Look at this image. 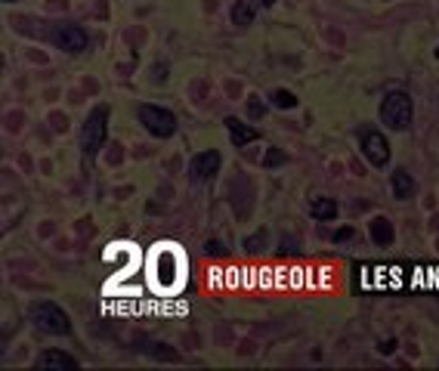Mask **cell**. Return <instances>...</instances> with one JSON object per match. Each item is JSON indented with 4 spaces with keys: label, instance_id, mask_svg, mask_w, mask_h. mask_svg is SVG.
I'll use <instances>...</instances> for the list:
<instances>
[{
    "label": "cell",
    "instance_id": "e0dca14e",
    "mask_svg": "<svg viewBox=\"0 0 439 371\" xmlns=\"http://www.w3.org/2000/svg\"><path fill=\"white\" fill-rule=\"evenodd\" d=\"M263 242H266V232L260 229V232H257V235H251L248 242H244V248H248L251 254H257V251H260V244H263Z\"/></svg>",
    "mask_w": 439,
    "mask_h": 371
},
{
    "label": "cell",
    "instance_id": "2e32d148",
    "mask_svg": "<svg viewBox=\"0 0 439 371\" xmlns=\"http://www.w3.org/2000/svg\"><path fill=\"white\" fill-rule=\"evenodd\" d=\"M285 161H288V155H285L282 149H269V152H266V158H263L266 168H276V164H285Z\"/></svg>",
    "mask_w": 439,
    "mask_h": 371
},
{
    "label": "cell",
    "instance_id": "8fae6325",
    "mask_svg": "<svg viewBox=\"0 0 439 371\" xmlns=\"http://www.w3.org/2000/svg\"><path fill=\"white\" fill-rule=\"evenodd\" d=\"M368 232H371V242H375L377 248H390L396 238V229H393V220H390V217H375Z\"/></svg>",
    "mask_w": 439,
    "mask_h": 371
},
{
    "label": "cell",
    "instance_id": "7c38bea8",
    "mask_svg": "<svg viewBox=\"0 0 439 371\" xmlns=\"http://www.w3.org/2000/svg\"><path fill=\"white\" fill-rule=\"evenodd\" d=\"M226 127H229V139H232V145H238V149H244L248 143H257V139H260V134H257L254 127L242 124L238 118H226Z\"/></svg>",
    "mask_w": 439,
    "mask_h": 371
},
{
    "label": "cell",
    "instance_id": "44dd1931",
    "mask_svg": "<svg viewBox=\"0 0 439 371\" xmlns=\"http://www.w3.org/2000/svg\"><path fill=\"white\" fill-rule=\"evenodd\" d=\"M260 3H263V6H272V3H276V0H260Z\"/></svg>",
    "mask_w": 439,
    "mask_h": 371
},
{
    "label": "cell",
    "instance_id": "277c9868",
    "mask_svg": "<svg viewBox=\"0 0 439 371\" xmlns=\"http://www.w3.org/2000/svg\"><path fill=\"white\" fill-rule=\"evenodd\" d=\"M109 105H93L87 121H84V134H81V145L87 155H96L105 143V134H109Z\"/></svg>",
    "mask_w": 439,
    "mask_h": 371
},
{
    "label": "cell",
    "instance_id": "ba28073f",
    "mask_svg": "<svg viewBox=\"0 0 439 371\" xmlns=\"http://www.w3.org/2000/svg\"><path fill=\"white\" fill-rule=\"evenodd\" d=\"M220 152L217 149H208V152H198L195 158L189 161V180L195 183H204V180H214V174L220 170Z\"/></svg>",
    "mask_w": 439,
    "mask_h": 371
},
{
    "label": "cell",
    "instance_id": "52a82bcc",
    "mask_svg": "<svg viewBox=\"0 0 439 371\" xmlns=\"http://www.w3.org/2000/svg\"><path fill=\"white\" fill-rule=\"evenodd\" d=\"M50 37H53V44H56L59 50H65V53H84V50H87V44H90L87 31H84L81 25H59Z\"/></svg>",
    "mask_w": 439,
    "mask_h": 371
},
{
    "label": "cell",
    "instance_id": "9a60e30c",
    "mask_svg": "<svg viewBox=\"0 0 439 371\" xmlns=\"http://www.w3.org/2000/svg\"><path fill=\"white\" fill-rule=\"evenodd\" d=\"M272 105L276 109H297V96L291 90H276L272 93Z\"/></svg>",
    "mask_w": 439,
    "mask_h": 371
},
{
    "label": "cell",
    "instance_id": "4fadbf2b",
    "mask_svg": "<svg viewBox=\"0 0 439 371\" xmlns=\"http://www.w3.org/2000/svg\"><path fill=\"white\" fill-rule=\"evenodd\" d=\"M257 6H260V0H235V6H232V25L235 28H248L257 16Z\"/></svg>",
    "mask_w": 439,
    "mask_h": 371
},
{
    "label": "cell",
    "instance_id": "8992f818",
    "mask_svg": "<svg viewBox=\"0 0 439 371\" xmlns=\"http://www.w3.org/2000/svg\"><path fill=\"white\" fill-rule=\"evenodd\" d=\"M359 145H362V155L368 158L375 168H387V161H390V143H387V136H384L381 130H365V134L359 136Z\"/></svg>",
    "mask_w": 439,
    "mask_h": 371
},
{
    "label": "cell",
    "instance_id": "9c48e42d",
    "mask_svg": "<svg viewBox=\"0 0 439 371\" xmlns=\"http://www.w3.org/2000/svg\"><path fill=\"white\" fill-rule=\"evenodd\" d=\"M35 365H37V368H44V371H53V368H59V371H65V368L78 371V368H81V362H78L75 356L62 353V350H46V353L37 356Z\"/></svg>",
    "mask_w": 439,
    "mask_h": 371
},
{
    "label": "cell",
    "instance_id": "ac0fdd59",
    "mask_svg": "<svg viewBox=\"0 0 439 371\" xmlns=\"http://www.w3.org/2000/svg\"><path fill=\"white\" fill-rule=\"evenodd\" d=\"M263 102H257V99H251V102H248V115L251 118H254V121H260V118H263Z\"/></svg>",
    "mask_w": 439,
    "mask_h": 371
},
{
    "label": "cell",
    "instance_id": "603a6c76",
    "mask_svg": "<svg viewBox=\"0 0 439 371\" xmlns=\"http://www.w3.org/2000/svg\"><path fill=\"white\" fill-rule=\"evenodd\" d=\"M6 3H12V0H6Z\"/></svg>",
    "mask_w": 439,
    "mask_h": 371
},
{
    "label": "cell",
    "instance_id": "7402d4cb",
    "mask_svg": "<svg viewBox=\"0 0 439 371\" xmlns=\"http://www.w3.org/2000/svg\"><path fill=\"white\" fill-rule=\"evenodd\" d=\"M436 59H439V46H436Z\"/></svg>",
    "mask_w": 439,
    "mask_h": 371
},
{
    "label": "cell",
    "instance_id": "7a4b0ae2",
    "mask_svg": "<svg viewBox=\"0 0 439 371\" xmlns=\"http://www.w3.org/2000/svg\"><path fill=\"white\" fill-rule=\"evenodd\" d=\"M152 278H155L158 288H168V291H174L179 278H183V260H179V254L170 244L158 248L155 257H152Z\"/></svg>",
    "mask_w": 439,
    "mask_h": 371
},
{
    "label": "cell",
    "instance_id": "ffe728a7",
    "mask_svg": "<svg viewBox=\"0 0 439 371\" xmlns=\"http://www.w3.org/2000/svg\"><path fill=\"white\" fill-rule=\"evenodd\" d=\"M377 350H381V353H393V350H396V341H384Z\"/></svg>",
    "mask_w": 439,
    "mask_h": 371
},
{
    "label": "cell",
    "instance_id": "d6986e66",
    "mask_svg": "<svg viewBox=\"0 0 439 371\" xmlns=\"http://www.w3.org/2000/svg\"><path fill=\"white\" fill-rule=\"evenodd\" d=\"M347 238H352V229L347 226V229H337L334 232V242H347Z\"/></svg>",
    "mask_w": 439,
    "mask_h": 371
},
{
    "label": "cell",
    "instance_id": "5b68a950",
    "mask_svg": "<svg viewBox=\"0 0 439 371\" xmlns=\"http://www.w3.org/2000/svg\"><path fill=\"white\" fill-rule=\"evenodd\" d=\"M31 316H35V322L41 325L44 331H50V334H69L71 331L69 313H65L62 307H56V303H50V300L37 303V307L31 309Z\"/></svg>",
    "mask_w": 439,
    "mask_h": 371
},
{
    "label": "cell",
    "instance_id": "3957f363",
    "mask_svg": "<svg viewBox=\"0 0 439 371\" xmlns=\"http://www.w3.org/2000/svg\"><path fill=\"white\" fill-rule=\"evenodd\" d=\"M139 124H143L145 130H149L152 136L158 139H168L177 134V115L170 109H164V105H152V102H143L139 105Z\"/></svg>",
    "mask_w": 439,
    "mask_h": 371
},
{
    "label": "cell",
    "instance_id": "30bf717a",
    "mask_svg": "<svg viewBox=\"0 0 439 371\" xmlns=\"http://www.w3.org/2000/svg\"><path fill=\"white\" fill-rule=\"evenodd\" d=\"M390 192H393L396 201H409V198L415 195V177L405 168H396L393 174H390Z\"/></svg>",
    "mask_w": 439,
    "mask_h": 371
},
{
    "label": "cell",
    "instance_id": "5bb4252c",
    "mask_svg": "<svg viewBox=\"0 0 439 371\" xmlns=\"http://www.w3.org/2000/svg\"><path fill=\"white\" fill-rule=\"evenodd\" d=\"M310 210H312V217H316V220L328 223V220H337V214H341V204H337L334 198L322 195V198H312V201H310Z\"/></svg>",
    "mask_w": 439,
    "mask_h": 371
},
{
    "label": "cell",
    "instance_id": "6da1fadb",
    "mask_svg": "<svg viewBox=\"0 0 439 371\" xmlns=\"http://www.w3.org/2000/svg\"><path fill=\"white\" fill-rule=\"evenodd\" d=\"M381 124H387V130H396V134H402V130L411 127V118H415V102H411V96L405 90H390L387 96L381 99Z\"/></svg>",
    "mask_w": 439,
    "mask_h": 371
}]
</instances>
